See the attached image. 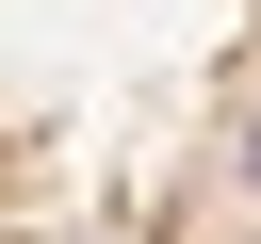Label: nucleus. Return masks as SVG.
Returning <instances> with one entry per match:
<instances>
[{"mask_svg":"<svg viewBox=\"0 0 261 244\" xmlns=\"http://www.w3.org/2000/svg\"><path fill=\"white\" fill-rule=\"evenodd\" d=\"M0 244H261V0H0Z\"/></svg>","mask_w":261,"mask_h":244,"instance_id":"f257e3e1","label":"nucleus"}]
</instances>
